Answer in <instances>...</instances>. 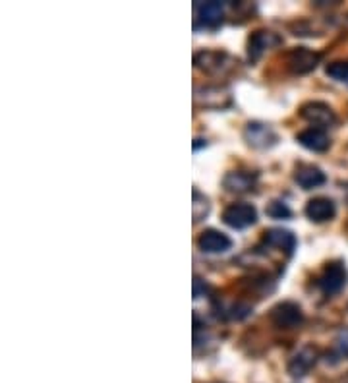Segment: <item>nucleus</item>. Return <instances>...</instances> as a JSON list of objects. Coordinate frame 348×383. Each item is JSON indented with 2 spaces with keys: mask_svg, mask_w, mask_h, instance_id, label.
I'll use <instances>...</instances> for the list:
<instances>
[{
  "mask_svg": "<svg viewBox=\"0 0 348 383\" xmlns=\"http://www.w3.org/2000/svg\"><path fill=\"white\" fill-rule=\"evenodd\" d=\"M348 271L342 261H333L329 265H325L322 275L317 279V287L322 288L323 295L335 296L339 295L342 288L347 287Z\"/></svg>",
  "mask_w": 348,
  "mask_h": 383,
  "instance_id": "f257e3e1",
  "label": "nucleus"
},
{
  "mask_svg": "<svg viewBox=\"0 0 348 383\" xmlns=\"http://www.w3.org/2000/svg\"><path fill=\"white\" fill-rule=\"evenodd\" d=\"M325 74L335 81H347L348 79V62L347 61H335L327 64Z\"/></svg>",
  "mask_w": 348,
  "mask_h": 383,
  "instance_id": "6ab92c4d",
  "label": "nucleus"
},
{
  "mask_svg": "<svg viewBox=\"0 0 348 383\" xmlns=\"http://www.w3.org/2000/svg\"><path fill=\"white\" fill-rule=\"evenodd\" d=\"M269 318L273 325L278 329H296L304 323L302 308L296 302H290V300H285V302H278L277 306H273Z\"/></svg>",
  "mask_w": 348,
  "mask_h": 383,
  "instance_id": "f03ea898",
  "label": "nucleus"
},
{
  "mask_svg": "<svg viewBox=\"0 0 348 383\" xmlns=\"http://www.w3.org/2000/svg\"><path fill=\"white\" fill-rule=\"evenodd\" d=\"M319 61H322L319 52L312 51L308 47H296V49L288 52L287 66L292 74L302 76V74H310V72L317 68Z\"/></svg>",
  "mask_w": 348,
  "mask_h": 383,
  "instance_id": "423d86ee",
  "label": "nucleus"
},
{
  "mask_svg": "<svg viewBox=\"0 0 348 383\" xmlns=\"http://www.w3.org/2000/svg\"><path fill=\"white\" fill-rule=\"evenodd\" d=\"M296 141L302 148L315 151V153H323L331 146V139L327 136V132L322 130V128H306V130H302L296 136Z\"/></svg>",
  "mask_w": 348,
  "mask_h": 383,
  "instance_id": "ddd939ff",
  "label": "nucleus"
},
{
  "mask_svg": "<svg viewBox=\"0 0 348 383\" xmlns=\"http://www.w3.org/2000/svg\"><path fill=\"white\" fill-rule=\"evenodd\" d=\"M198 246H200L201 252L205 253H225L232 248V240L215 228H207L203 230L198 238Z\"/></svg>",
  "mask_w": 348,
  "mask_h": 383,
  "instance_id": "9d476101",
  "label": "nucleus"
},
{
  "mask_svg": "<svg viewBox=\"0 0 348 383\" xmlns=\"http://www.w3.org/2000/svg\"><path fill=\"white\" fill-rule=\"evenodd\" d=\"M283 43V39L277 33H273L269 29H258L255 33L250 35L248 39V56L250 61H260L261 56L271 49H275Z\"/></svg>",
  "mask_w": 348,
  "mask_h": 383,
  "instance_id": "6e6552de",
  "label": "nucleus"
},
{
  "mask_svg": "<svg viewBox=\"0 0 348 383\" xmlns=\"http://www.w3.org/2000/svg\"><path fill=\"white\" fill-rule=\"evenodd\" d=\"M250 312H252V308H250V306L236 304L235 308H232L230 318H232V320H244V318H248V315H250Z\"/></svg>",
  "mask_w": 348,
  "mask_h": 383,
  "instance_id": "412c9836",
  "label": "nucleus"
},
{
  "mask_svg": "<svg viewBox=\"0 0 348 383\" xmlns=\"http://www.w3.org/2000/svg\"><path fill=\"white\" fill-rule=\"evenodd\" d=\"M317 358H319V350L312 345H306L302 347L294 357L290 358L288 362V374L292 377H304V375L310 374L313 366L317 364Z\"/></svg>",
  "mask_w": 348,
  "mask_h": 383,
  "instance_id": "1a4fd4ad",
  "label": "nucleus"
},
{
  "mask_svg": "<svg viewBox=\"0 0 348 383\" xmlns=\"http://www.w3.org/2000/svg\"><path fill=\"white\" fill-rule=\"evenodd\" d=\"M255 182H258V174L248 173V171H232L223 178V186L232 194H246L253 190Z\"/></svg>",
  "mask_w": 348,
  "mask_h": 383,
  "instance_id": "2eb2a0df",
  "label": "nucleus"
},
{
  "mask_svg": "<svg viewBox=\"0 0 348 383\" xmlns=\"http://www.w3.org/2000/svg\"><path fill=\"white\" fill-rule=\"evenodd\" d=\"M207 287H205V281H201L200 277L193 279V298H201V292H205Z\"/></svg>",
  "mask_w": 348,
  "mask_h": 383,
  "instance_id": "5701e85b",
  "label": "nucleus"
},
{
  "mask_svg": "<svg viewBox=\"0 0 348 383\" xmlns=\"http://www.w3.org/2000/svg\"><path fill=\"white\" fill-rule=\"evenodd\" d=\"M223 221L230 228H248V226L255 225V221H258V209L253 208L252 203H246V201L230 203L223 211Z\"/></svg>",
  "mask_w": 348,
  "mask_h": 383,
  "instance_id": "20e7f679",
  "label": "nucleus"
},
{
  "mask_svg": "<svg viewBox=\"0 0 348 383\" xmlns=\"http://www.w3.org/2000/svg\"><path fill=\"white\" fill-rule=\"evenodd\" d=\"M193 64L196 68L205 72V74H225L226 70L235 66V61L226 54V52L219 51H200L193 54Z\"/></svg>",
  "mask_w": 348,
  "mask_h": 383,
  "instance_id": "7ed1b4c3",
  "label": "nucleus"
},
{
  "mask_svg": "<svg viewBox=\"0 0 348 383\" xmlns=\"http://www.w3.org/2000/svg\"><path fill=\"white\" fill-rule=\"evenodd\" d=\"M209 200L200 194V190H193V203H191V215H193V223H200L201 219L209 215Z\"/></svg>",
  "mask_w": 348,
  "mask_h": 383,
  "instance_id": "a211bd4d",
  "label": "nucleus"
},
{
  "mask_svg": "<svg viewBox=\"0 0 348 383\" xmlns=\"http://www.w3.org/2000/svg\"><path fill=\"white\" fill-rule=\"evenodd\" d=\"M267 215L273 219H288L292 215V211L288 208L285 201H271L269 205H267Z\"/></svg>",
  "mask_w": 348,
  "mask_h": 383,
  "instance_id": "aec40b11",
  "label": "nucleus"
},
{
  "mask_svg": "<svg viewBox=\"0 0 348 383\" xmlns=\"http://www.w3.org/2000/svg\"><path fill=\"white\" fill-rule=\"evenodd\" d=\"M244 139L253 149H269L277 143V132L263 122H248L244 128Z\"/></svg>",
  "mask_w": 348,
  "mask_h": 383,
  "instance_id": "39448f33",
  "label": "nucleus"
},
{
  "mask_svg": "<svg viewBox=\"0 0 348 383\" xmlns=\"http://www.w3.org/2000/svg\"><path fill=\"white\" fill-rule=\"evenodd\" d=\"M337 347H339V350L345 357H348V327L339 333V337H337Z\"/></svg>",
  "mask_w": 348,
  "mask_h": 383,
  "instance_id": "4be33fe9",
  "label": "nucleus"
},
{
  "mask_svg": "<svg viewBox=\"0 0 348 383\" xmlns=\"http://www.w3.org/2000/svg\"><path fill=\"white\" fill-rule=\"evenodd\" d=\"M294 180L300 188L304 190H313V188H319L327 182V176L323 173L319 166L313 165H300L296 169Z\"/></svg>",
  "mask_w": 348,
  "mask_h": 383,
  "instance_id": "4468645a",
  "label": "nucleus"
},
{
  "mask_svg": "<svg viewBox=\"0 0 348 383\" xmlns=\"http://www.w3.org/2000/svg\"><path fill=\"white\" fill-rule=\"evenodd\" d=\"M263 244H267L269 248H277L280 252L292 253L296 248V236L287 228H269L263 235Z\"/></svg>",
  "mask_w": 348,
  "mask_h": 383,
  "instance_id": "dca6fc26",
  "label": "nucleus"
},
{
  "mask_svg": "<svg viewBox=\"0 0 348 383\" xmlns=\"http://www.w3.org/2000/svg\"><path fill=\"white\" fill-rule=\"evenodd\" d=\"M306 217L313 221V223H325V221H331L337 213V205L335 201L329 200V198H313L306 203Z\"/></svg>",
  "mask_w": 348,
  "mask_h": 383,
  "instance_id": "f8f14e48",
  "label": "nucleus"
},
{
  "mask_svg": "<svg viewBox=\"0 0 348 383\" xmlns=\"http://www.w3.org/2000/svg\"><path fill=\"white\" fill-rule=\"evenodd\" d=\"M196 14H198V22L203 24V27L209 29H215L223 24V17H225V4L217 2V0H211V2H201L196 4Z\"/></svg>",
  "mask_w": 348,
  "mask_h": 383,
  "instance_id": "9b49d317",
  "label": "nucleus"
},
{
  "mask_svg": "<svg viewBox=\"0 0 348 383\" xmlns=\"http://www.w3.org/2000/svg\"><path fill=\"white\" fill-rule=\"evenodd\" d=\"M211 99H215V107H223L228 103V93H225L221 87H203V89L196 91V103L211 107L213 104Z\"/></svg>",
  "mask_w": 348,
  "mask_h": 383,
  "instance_id": "f3484780",
  "label": "nucleus"
},
{
  "mask_svg": "<svg viewBox=\"0 0 348 383\" xmlns=\"http://www.w3.org/2000/svg\"><path fill=\"white\" fill-rule=\"evenodd\" d=\"M300 116L308 120L310 124H313V128H331L335 126L337 122V114L331 109L329 104L322 103V101H312V103H306L302 109H300Z\"/></svg>",
  "mask_w": 348,
  "mask_h": 383,
  "instance_id": "0eeeda50",
  "label": "nucleus"
},
{
  "mask_svg": "<svg viewBox=\"0 0 348 383\" xmlns=\"http://www.w3.org/2000/svg\"><path fill=\"white\" fill-rule=\"evenodd\" d=\"M347 201H348V186H347Z\"/></svg>",
  "mask_w": 348,
  "mask_h": 383,
  "instance_id": "b1692460",
  "label": "nucleus"
}]
</instances>
